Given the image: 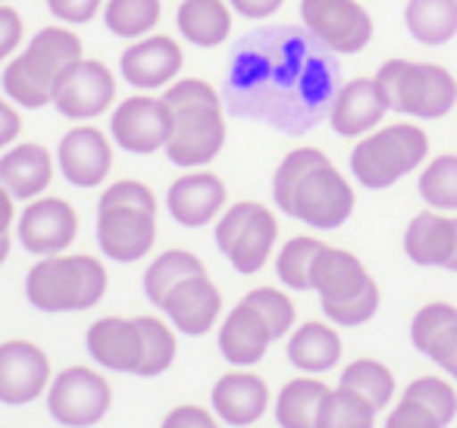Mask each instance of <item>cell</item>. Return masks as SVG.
<instances>
[{"instance_id":"cell-1","label":"cell","mask_w":457,"mask_h":428,"mask_svg":"<svg viewBox=\"0 0 457 428\" xmlns=\"http://www.w3.org/2000/svg\"><path fill=\"white\" fill-rule=\"evenodd\" d=\"M338 85V54L304 26H261L228 47L220 95L238 119L304 135L329 116Z\"/></svg>"},{"instance_id":"cell-2","label":"cell","mask_w":457,"mask_h":428,"mask_svg":"<svg viewBox=\"0 0 457 428\" xmlns=\"http://www.w3.org/2000/svg\"><path fill=\"white\" fill-rule=\"evenodd\" d=\"M273 201L292 219L320 232L345 226L354 213V188L317 147H295L273 176Z\"/></svg>"},{"instance_id":"cell-3","label":"cell","mask_w":457,"mask_h":428,"mask_svg":"<svg viewBox=\"0 0 457 428\" xmlns=\"http://www.w3.org/2000/svg\"><path fill=\"white\" fill-rule=\"evenodd\" d=\"M172 113V128L166 138V157L172 166L195 169L216 160L226 144L222 95L204 78H176L163 95Z\"/></svg>"},{"instance_id":"cell-4","label":"cell","mask_w":457,"mask_h":428,"mask_svg":"<svg viewBox=\"0 0 457 428\" xmlns=\"http://www.w3.org/2000/svg\"><path fill=\"white\" fill-rule=\"evenodd\" d=\"M85 57V45L72 26H45L29 38V45L20 54L7 60L0 88L16 107L22 110H41L54 103V91L66 70L76 60Z\"/></svg>"},{"instance_id":"cell-5","label":"cell","mask_w":457,"mask_h":428,"mask_svg":"<svg viewBox=\"0 0 457 428\" xmlns=\"http://www.w3.org/2000/svg\"><path fill=\"white\" fill-rule=\"evenodd\" d=\"M376 82L386 91L388 110L407 119L436 122L457 107V78L442 63L392 57L376 70Z\"/></svg>"},{"instance_id":"cell-6","label":"cell","mask_w":457,"mask_h":428,"mask_svg":"<svg viewBox=\"0 0 457 428\" xmlns=\"http://www.w3.org/2000/svg\"><path fill=\"white\" fill-rule=\"evenodd\" d=\"M107 294V269L88 253L45 257L26 276V297L41 313H79Z\"/></svg>"},{"instance_id":"cell-7","label":"cell","mask_w":457,"mask_h":428,"mask_svg":"<svg viewBox=\"0 0 457 428\" xmlns=\"http://www.w3.org/2000/svg\"><path fill=\"white\" fill-rule=\"evenodd\" d=\"M429 135L417 122H392L363 135L351 151V176L370 191L392 188L426 163Z\"/></svg>"},{"instance_id":"cell-8","label":"cell","mask_w":457,"mask_h":428,"mask_svg":"<svg viewBox=\"0 0 457 428\" xmlns=\"http://www.w3.org/2000/svg\"><path fill=\"white\" fill-rule=\"evenodd\" d=\"M213 238L222 257L242 276H254V272H261L267 266L276 238H279V226H276V216L263 203L242 201L222 213V219L216 222Z\"/></svg>"},{"instance_id":"cell-9","label":"cell","mask_w":457,"mask_h":428,"mask_svg":"<svg viewBox=\"0 0 457 428\" xmlns=\"http://www.w3.org/2000/svg\"><path fill=\"white\" fill-rule=\"evenodd\" d=\"M301 22L338 57H354L373 41V16L361 0H301Z\"/></svg>"},{"instance_id":"cell-10","label":"cell","mask_w":457,"mask_h":428,"mask_svg":"<svg viewBox=\"0 0 457 428\" xmlns=\"http://www.w3.org/2000/svg\"><path fill=\"white\" fill-rule=\"evenodd\" d=\"M172 128V113L163 97L132 95L122 97L110 113V138L129 153H157L166 147Z\"/></svg>"},{"instance_id":"cell-11","label":"cell","mask_w":457,"mask_h":428,"mask_svg":"<svg viewBox=\"0 0 457 428\" xmlns=\"http://www.w3.org/2000/svg\"><path fill=\"white\" fill-rule=\"evenodd\" d=\"M116 103V76L101 60H76L70 70L60 76L54 91V107L66 119H97Z\"/></svg>"},{"instance_id":"cell-12","label":"cell","mask_w":457,"mask_h":428,"mask_svg":"<svg viewBox=\"0 0 457 428\" xmlns=\"http://www.w3.org/2000/svg\"><path fill=\"white\" fill-rule=\"evenodd\" d=\"M47 407H51L54 419L63 422V425L88 428L101 422L104 413L110 409V384L95 369L72 366V369H63L54 378Z\"/></svg>"},{"instance_id":"cell-13","label":"cell","mask_w":457,"mask_h":428,"mask_svg":"<svg viewBox=\"0 0 457 428\" xmlns=\"http://www.w3.org/2000/svg\"><path fill=\"white\" fill-rule=\"evenodd\" d=\"M157 241V213L141 207H97V244L116 263H138Z\"/></svg>"},{"instance_id":"cell-14","label":"cell","mask_w":457,"mask_h":428,"mask_svg":"<svg viewBox=\"0 0 457 428\" xmlns=\"http://www.w3.org/2000/svg\"><path fill=\"white\" fill-rule=\"evenodd\" d=\"M185 66V54L170 35H145L120 54V76L135 91L170 88Z\"/></svg>"},{"instance_id":"cell-15","label":"cell","mask_w":457,"mask_h":428,"mask_svg":"<svg viewBox=\"0 0 457 428\" xmlns=\"http://www.w3.org/2000/svg\"><path fill=\"white\" fill-rule=\"evenodd\" d=\"M386 113H392V110H388V97L382 85L376 82V76H361L338 85L326 119H329L332 132L342 138H363L382 126Z\"/></svg>"},{"instance_id":"cell-16","label":"cell","mask_w":457,"mask_h":428,"mask_svg":"<svg viewBox=\"0 0 457 428\" xmlns=\"http://www.w3.org/2000/svg\"><path fill=\"white\" fill-rule=\"evenodd\" d=\"M22 247L38 257H57L76 241L79 235V216L60 197H35L20 216L16 226Z\"/></svg>"},{"instance_id":"cell-17","label":"cell","mask_w":457,"mask_h":428,"mask_svg":"<svg viewBox=\"0 0 457 428\" xmlns=\"http://www.w3.org/2000/svg\"><path fill=\"white\" fill-rule=\"evenodd\" d=\"M370 288H376V282L370 278V272L363 269V263L354 253L342 251V247H320L311 266V291L320 294L323 313L357 300Z\"/></svg>"},{"instance_id":"cell-18","label":"cell","mask_w":457,"mask_h":428,"mask_svg":"<svg viewBox=\"0 0 457 428\" xmlns=\"http://www.w3.org/2000/svg\"><path fill=\"white\" fill-rule=\"evenodd\" d=\"M57 166L76 188H97L113 169V147L95 126H76L60 138Z\"/></svg>"},{"instance_id":"cell-19","label":"cell","mask_w":457,"mask_h":428,"mask_svg":"<svg viewBox=\"0 0 457 428\" xmlns=\"http://www.w3.org/2000/svg\"><path fill=\"white\" fill-rule=\"evenodd\" d=\"M51 363L32 341L0 344V403H29L47 388Z\"/></svg>"},{"instance_id":"cell-20","label":"cell","mask_w":457,"mask_h":428,"mask_svg":"<svg viewBox=\"0 0 457 428\" xmlns=\"http://www.w3.org/2000/svg\"><path fill=\"white\" fill-rule=\"evenodd\" d=\"M404 253L417 266L457 272V216L438 210L413 216L404 232Z\"/></svg>"},{"instance_id":"cell-21","label":"cell","mask_w":457,"mask_h":428,"mask_svg":"<svg viewBox=\"0 0 457 428\" xmlns=\"http://www.w3.org/2000/svg\"><path fill=\"white\" fill-rule=\"evenodd\" d=\"M160 309L170 316V322L182 334H204L220 319L222 297H220V288H216L207 278V272H204V276H191V278H185V282H179L176 288L166 294Z\"/></svg>"},{"instance_id":"cell-22","label":"cell","mask_w":457,"mask_h":428,"mask_svg":"<svg viewBox=\"0 0 457 428\" xmlns=\"http://www.w3.org/2000/svg\"><path fill=\"white\" fill-rule=\"evenodd\" d=\"M222 203H226V185L213 172H188L166 191L170 216L185 228H201L213 222Z\"/></svg>"},{"instance_id":"cell-23","label":"cell","mask_w":457,"mask_h":428,"mask_svg":"<svg viewBox=\"0 0 457 428\" xmlns=\"http://www.w3.org/2000/svg\"><path fill=\"white\" fill-rule=\"evenodd\" d=\"M88 353L104 369L138 375L141 353H145L138 316H135V319H120V316L97 319L95 325L88 328Z\"/></svg>"},{"instance_id":"cell-24","label":"cell","mask_w":457,"mask_h":428,"mask_svg":"<svg viewBox=\"0 0 457 428\" xmlns=\"http://www.w3.org/2000/svg\"><path fill=\"white\" fill-rule=\"evenodd\" d=\"M273 332H270L267 319L257 313L251 303L238 300V307L226 316L220 332V350L232 366H254L263 359L267 347L273 344Z\"/></svg>"},{"instance_id":"cell-25","label":"cell","mask_w":457,"mask_h":428,"mask_svg":"<svg viewBox=\"0 0 457 428\" xmlns=\"http://www.w3.org/2000/svg\"><path fill=\"white\" fill-rule=\"evenodd\" d=\"M54 178V160L41 144H13L0 157V185L16 201H35Z\"/></svg>"},{"instance_id":"cell-26","label":"cell","mask_w":457,"mask_h":428,"mask_svg":"<svg viewBox=\"0 0 457 428\" xmlns=\"http://www.w3.org/2000/svg\"><path fill=\"white\" fill-rule=\"evenodd\" d=\"M270 391L254 372H228L213 388V409L228 425H251L263 416Z\"/></svg>"},{"instance_id":"cell-27","label":"cell","mask_w":457,"mask_h":428,"mask_svg":"<svg viewBox=\"0 0 457 428\" xmlns=\"http://www.w3.org/2000/svg\"><path fill=\"white\" fill-rule=\"evenodd\" d=\"M176 29L195 47H222L232 35V7L228 0H182Z\"/></svg>"},{"instance_id":"cell-28","label":"cell","mask_w":457,"mask_h":428,"mask_svg":"<svg viewBox=\"0 0 457 428\" xmlns=\"http://www.w3.org/2000/svg\"><path fill=\"white\" fill-rule=\"evenodd\" d=\"M404 29L423 47L451 45L457 38V0H407Z\"/></svg>"},{"instance_id":"cell-29","label":"cell","mask_w":457,"mask_h":428,"mask_svg":"<svg viewBox=\"0 0 457 428\" xmlns=\"http://www.w3.org/2000/svg\"><path fill=\"white\" fill-rule=\"evenodd\" d=\"M288 359L304 372H329L342 359V338L326 322H304L288 338Z\"/></svg>"},{"instance_id":"cell-30","label":"cell","mask_w":457,"mask_h":428,"mask_svg":"<svg viewBox=\"0 0 457 428\" xmlns=\"http://www.w3.org/2000/svg\"><path fill=\"white\" fill-rule=\"evenodd\" d=\"M160 16H163L160 0H104V26L116 38H145L160 26Z\"/></svg>"},{"instance_id":"cell-31","label":"cell","mask_w":457,"mask_h":428,"mask_svg":"<svg viewBox=\"0 0 457 428\" xmlns=\"http://www.w3.org/2000/svg\"><path fill=\"white\" fill-rule=\"evenodd\" d=\"M326 384L317 378H298L282 388L279 400H276V419L282 428H317L320 403L326 397Z\"/></svg>"},{"instance_id":"cell-32","label":"cell","mask_w":457,"mask_h":428,"mask_svg":"<svg viewBox=\"0 0 457 428\" xmlns=\"http://www.w3.org/2000/svg\"><path fill=\"white\" fill-rule=\"evenodd\" d=\"M204 272H207V269H204V263L195 257V253H188V251L160 253V257L154 259V263L147 266V272H145L147 300H151L154 307H163L166 294H170L179 282H185V278H191V276H204Z\"/></svg>"},{"instance_id":"cell-33","label":"cell","mask_w":457,"mask_h":428,"mask_svg":"<svg viewBox=\"0 0 457 428\" xmlns=\"http://www.w3.org/2000/svg\"><path fill=\"white\" fill-rule=\"evenodd\" d=\"M376 407L367 403L361 394L342 388L326 391L317 413V428H373Z\"/></svg>"},{"instance_id":"cell-34","label":"cell","mask_w":457,"mask_h":428,"mask_svg":"<svg viewBox=\"0 0 457 428\" xmlns=\"http://www.w3.org/2000/svg\"><path fill=\"white\" fill-rule=\"evenodd\" d=\"M420 197L438 213H457V153L429 160L420 172Z\"/></svg>"},{"instance_id":"cell-35","label":"cell","mask_w":457,"mask_h":428,"mask_svg":"<svg viewBox=\"0 0 457 428\" xmlns=\"http://www.w3.org/2000/svg\"><path fill=\"white\" fill-rule=\"evenodd\" d=\"M338 384L354 391V394H361L363 400L373 403L376 409L386 407L395 394L392 372H388L382 363H376V359H357V363H351L348 369L342 372V382Z\"/></svg>"},{"instance_id":"cell-36","label":"cell","mask_w":457,"mask_h":428,"mask_svg":"<svg viewBox=\"0 0 457 428\" xmlns=\"http://www.w3.org/2000/svg\"><path fill=\"white\" fill-rule=\"evenodd\" d=\"M138 325H141V344H145L138 375H160L176 359V338H172L170 325L154 319V316H138Z\"/></svg>"},{"instance_id":"cell-37","label":"cell","mask_w":457,"mask_h":428,"mask_svg":"<svg viewBox=\"0 0 457 428\" xmlns=\"http://www.w3.org/2000/svg\"><path fill=\"white\" fill-rule=\"evenodd\" d=\"M323 241L317 238H292L276 257V272L282 284L292 291H311V266L313 257L320 253Z\"/></svg>"},{"instance_id":"cell-38","label":"cell","mask_w":457,"mask_h":428,"mask_svg":"<svg viewBox=\"0 0 457 428\" xmlns=\"http://www.w3.org/2000/svg\"><path fill=\"white\" fill-rule=\"evenodd\" d=\"M242 300L251 303V307H254L257 313L267 319L273 338H286V334L292 332L295 303H292V297H288V294H282V291H276V288H254L248 297H242Z\"/></svg>"},{"instance_id":"cell-39","label":"cell","mask_w":457,"mask_h":428,"mask_svg":"<svg viewBox=\"0 0 457 428\" xmlns=\"http://www.w3.org/2000/svg\"><path fill=\"white\" fill-rule=\"evenodd\" d=\"M404 397L407 400L423 403L442 425H448V422L457 416V394L448 382H442V378H432V375L417 378V382H411V388L404 391Z\"/></svg>"},{"instance_id":"cell-40","label":"cell","mask_w":457,"mask_h":428,"mask_svg":"<svg viewBox=\"0 0 457 428\" xmlns=\"http://www.w3.org/2000/svg\"><path fill=\"white\" fill-rule=\"evenodd\" d=\"M454 322H457V307L442 303V300L426 303V307L420 309V313L413 316V322H411L413 347H417L420 353H426L432 347V341H436L448 325H454Z\"/></svg>"},{"instance_id":"cell-41","label":"cell","mask_w":457,"mask_h":428,"mask_svg":"<svg viewBox=\"0 0 457 428\" xmlns=\"http://www.w3.org/2000/svg\"><path fill=\"white\" fill-rule=\"evenodd\" d=\"M116 203H120V207H141V210L157 213V197H154V191L141 182H132V178H122V182L110 185L101 194L97 207H116Z\"/></svg>"},{"instance_id":"cell-42","label":"cell","mask_w":457,"mask_h":428,"mask_svg":"<svg viewBox=\"0 0 457 428\" xmlns=\"http://www.w3.org/2000/svg\"><path fill=\"white\" fill-rule=\"evenodd\" d=\"M104 7V0H47L54 20H60L63 26H85L97 16V10Z\"/></svg>"},{"instance_id":"cell-43","label":"cell","mask_w":457,"mask_h":428,"mask_svg":"<svg viewBox=\"0 0 457 428\" xmlns=\"http://www.w3.org/2000/svg\"><path fill=\"white\" fill-rule=\"evenodd\" d=\"M386 428H442V422H438L423 403L407 400L404 397V400L398 403V409L388 416Z\"/></svg>"},{"instance_id":"cell-44","label":"cell","mask_w":457,"mask_h":428,"mask_svg":"<svg viewBox=\"0 0 457 428\" xmlns=\"http://www.w3.org/2000/svg\"><path fill=\"white\" fill-rule=\"evenodd\" d=\"M22 32H26L22 16L16 13L13 7H7V4H0V63H7V60L20 51Z\"/></svg>"},{"instance_id":"cell-45","label":"cell","mask_w":457,"mask_h":428,"mask_svg":"<svg viewBox=\"0 0 457 428\" xmlns=\"http://www.w3.org/2000/svg\"><path fill=\"white\" fill-rule=\"evenodd\" d=\"M426 357H429L436 366H442L451 378H457V322L454 325H448L436 341H432V347L426 350Z\"/></svg>"},{"instance_id":"cell-46","label":"cell","mask_w":457,"mask_h":428,"mask_svg":"<svg viewBox=\"0 0 457 428\" xmlns=\"http://www.w3.org/2000/svg\"><path fill=\"white\" fill-rule=\"evenodd\" d=\"M20 132H22L20 107H16L7 95H0V151H4V147H13Z\"/></svg>"},{"instance_id":"cell-47","label":"cell","mask_w":457,"mask_h":428,"mask_svg":"<svg viewBox=\"0 0 457 428\" xmlns=\"http://www.w3.org/2000/svg\"><path fill=\"white\" fill-rule=\"evenodd\" d=\"M163 428H220L201 407H179L163 419Z\"/></svg>"},{"instance_id":"cell-48","label":"cell","mask_w":457,"mask_h":428,"mask_svg":"<svg viewBox=\"0 0 457 428\" xmlns=\"http://www.w3.org/2000/svg\"><path fill=\"white\" fill-rule=\"evenodd\" d=\"M286 0H228L232 13L245 16V20H270L282 10Z\"/></svg>"},{"instance_id":"cell-49","label":"cell","mask_w":457,"mask_h":428,"mask_svg":"<svg viewBox=\"0 0 457 428\" xmlns=\"http://www.w3.org/2000/svg\"><path fill=\"white\" fill-rule=\"evenodd\" d=\"M13 201L16 197L0 185V235H7L10 222H13Z\"/></svg>"},{"instance_id":"cell-50","label":"cell","mask_w":457,"mask_h":428,"mask_svg":"<svg viewBox=\"0 0 457 428\" xmlns=\"http://www.w3.org/2000/svg\"><path fill=\"white\" fill-rule=\"evenodd\" d=\"M10 257V235H0V266Z\"/></svg>"},{"instance_id":"cell-51","label":"cell","mask_w":457,"mask_h":428,"mask_svg":"<svg viewBox=\"0 0 457 428\" xmlns=\"http://www.w3.org/2000/svg\"><path fill=\"white\" fill-rule=\"evenodd\" d=\"M0 4H4V0H0Z\"/></svg>"}]
</instances>
